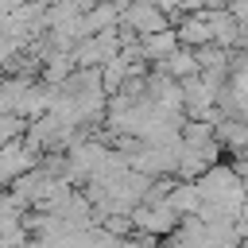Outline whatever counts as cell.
Here are the masks:
<instances>
[{
    "mask_svg": "<svg viewBox=\"0 0 248 248\" xmlns=\"http://www.w3.org/2000/svg\"><path fill=\"white\" fill-rule=\"evenodd\" d=\"M124 23H128L132 31H140L143 39L167 31V16L155 8V0H136L132 8H124Z\"/></svg>",
    "mask_w": 248,
    "mask_h": 248,
    "instance_id": "cell-1",
    "label": "cell"
},
{
    "mask_svg": "<svg viewBox=\"0 0 248 248\" xmlns=\"http://www.w3.org/2000/svg\"><path fill=\"white\" fill-rule=\"evenodd\" d=\"M136 225H140L143 232H170V229L178 225V213H174L167 202H159L155 209H140V213H136Z\"/></svg>",
    "mask_w": 248,
    "mask_h": 248,
    "instance_id": "cell-2",
    "label": "cell"
},
{
    "mask_svg": "<svg viewBox=\"0 0 248 248\" xmlns=\"http://www.w3.org/2000/svg\"><path fill=\"white\" fill-rule=\"evenodd\" d=\"M31 167V155L23 151V147H4V155H0V182H8V178H16L19 170H27Z\"/></svg>",
    "mask_w": 248,
    "mask_h": 248,
    "instance_id": "cell-3",
    "label": "cell"
}]
</instances>
